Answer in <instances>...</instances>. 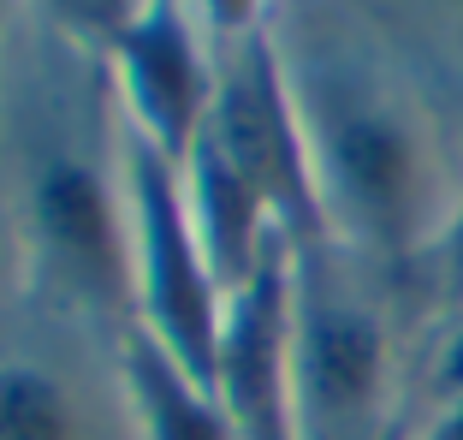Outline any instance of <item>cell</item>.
<instances>
[{
	"instance_id": "6da1fadb",
	"label": "cell",
	"mask_w": 463,
	"mask_h": 440,
	"mask_svg": "<svg viewBox=\"0 0 463 440\" xmlns=\"http://www.w3.org/2000/svg\"><path fill=\"white\" fill-rule=\"evenodd\" d=\"M315 149L351 233L410 250L434 226V155L404 96L386 83H333L315 108ZM439 233V226H434Z\"/></svg>"
},
{
	"instance_id": "7a4b0ae2",
	"label": "cell",
	"mask_w": 463,
	"mask_h": 440,
	"mask_svg": "<svg viewBox=\"0 0 463 440\" xmlns=\"http://www.w3.org/2000/svg\"><path fill=\"white\" fill-rule=\"evenodd\" d=\"M386 393V333L363 298L333 280L303 286L291 328V405L298 440H368Z\"/></svg>"
},
{
	"instance_id": "3957f363",
	"label": "cell",
	"mask_w": 463,
	"mask_h": 440,
	"mask_svg": "<svg viewBox=\"0 0 463 440\" xmlns=\"http://www.w3.org/2000/svg\"><path fill=\"white\" fill-rule=\"evenodd\" d=\"M42 220H48V238L71 262H83V268L108 262V208H101V191L90 173H78V167L48 173V185H42Z\"/></svg>"
},
{
	"instance_id": "277c9868",
	"label": "cell",
	"mask_w": 463,
	"mask_h": 440,
	"mask_svg": "<svg viewBox=\"0 0 463 440\" xmlns=\"http://www.w3.org/2000/svg\"><path fill=\"white\" fill-rule=\"evenodd\" d=\"M137 66H143V83H149V108L166 120V131H184L191 120V96H196V72H191V54H184V36L173 24L149 30L137 42Z\"/></svg>"
},
{
	"instance_id": "5b68a950",
	"label": "cell",
	"mask_w": 463,
	"mask_h": 440,
	"mask_svg": "<svg viewBox=\"0 0 463 440\" xmlns=\"http://www.w3.org/2000/svg\"><path fill=\"white\" fill-rule=\"evenodd\" d=\"M0 440H71L66 405L42 375H0Z\"/></svg>"
},
{
	"instance_id": "8992f818",
	"label": "cell",
	"mask_w": 463,
	"mask_h": 440,
	"mask_svg": "<svg viewBox=\"0 0 463 440\" xmlns=\"http://www.w3.org/2000/svg\"><path fill=\"white\" fill-rule=\"evenodd\" d=\"M149 399H155V440H232L226 423L173 375L149 369Z\"/></svg>"
},
{
	"instance_id": "52a82bcc",
	"label": "cell",
	"mask_w": 463,
	"mask_h": 440,
	"mask_svg": "<svg viewBox=\"0 0 463 440\" xmlns=\"http://www.w3.org/2000/svg\"><path fill=\"white\" fill-rule=\"evenodd\" d=\"M434 286H439V303L463 310V203L446 215L434 238Z\"/></svg>"
},
{
	"instance_id": "ba28073f",
	"label": "cell",
	"mask_w": 463,
	"mask_h": 440,
	"mask_svg": "<svg viewBox=\"0 0 463 440\" xmlns=\"http://www.w3.org/2000/svg\"><path fill=\"white\" fill-rule=\"evenodd\" d=\"M71 13H90V18H113L119 13V0H66Z\"/></svg>"
}]
</instances>
